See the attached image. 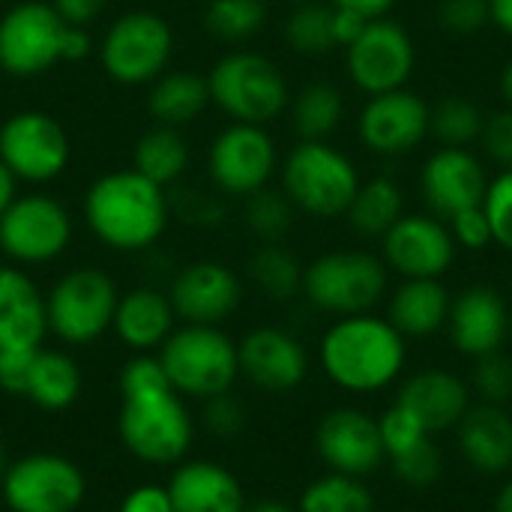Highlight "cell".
<instances>
[{
	"mask_svg": "<svg viewBox=\"0 0 512 512\" xmlns=\"http://www.w3.org/2000/svg\"><path fill=\"white\" fill-rule=\"evenodd\" d=\"M276 168V141L264 126L231 123L210 141L207 174L222 195L249 198L252 192L270 186Z\"/></svg>",
	"mask_w": 512,
	"mask_h": 512,
	"instance_id": "obj_13",
	"label": "cell"
},
{
	"mask_svg": "<svg viewBox=\"0 0 512 512\" xmlns=\"http://www.w3.org/2000/svg\"><path fill=\"white\" fill-rule=\"evenodd\" d=\"M204 426L213 435H222V438L237 435L246 426V408H243V402L231 390L222 393V396L207 399L204 402Z\"/></svg>",
	"mask_w": 512,
	"mask_h": 512,
	"instance_id": "obj_48",
	"label": "cell"
},
{
	"mask_svg": "<svg viewBox=\"0 0 512 512\" xmlns=\"http://www.w3.org/2000/svg\"><path fill=\"white\" fill-rule=\"evenodd\" d=\"M456 447L483 477H501L512 468V417L507 408L477 402L459 420Z\"/></svg>",
	"mask_w": 512,
	"mask_h": 512,
	"instance_id": "obj_26",
	"label": "cell"
},
{
	"mask_svg": "<svg viewBox=\"0 0 512 512\" xmlns=\"http://www.w3.org/2000/svg\"><path fill=\"white\" fill-rule=\"evenodd\" d=\"M450 303L453 297L441 279H402L390 294L387 321L405 339H429L447 327Z\"/></svg>",
	"mask_w": 512,
	"mask_h": 512,
	"instance_id": "obj_28",
	"label": "cell"
},
{
	"mask_svg": "<svg viewBox=\"0 0 512 512\" xmlns=\"http://www.w3.org/2000/svg\"><path fill=\"white\" fill-rule=\"evenodd\" d=\"M486 189L489 171L468 147H438L420 171L426 210L444 222L468 207H480Z\"/></svg>",
	"mask_w": 512,
	"mask_h": 512,
	"instance_id": "obj_20",
	"label": "cell"
},
{
	"mask_svg": "<svg viewBox=\"0 0 512 512\" xmlns=\"http://www.w3.org/2000/svg\"><path fill=\"white\" fill-rule=\"evenodd\" d=\"M294 204L282 189H258L246 198V225L261 243H282L294 225Z\"/></svg>",
	"mask_w": 512,
	"mask_h": 512,
	"instance_id": "obj_39",
	"label": "cell"
},
{
	"mask_svg": "<svg viewBox=\"0 0 512 512\" xmlns=\"http://www.w3.org/2000/svg\"><path fill=\"white\" fill-rule=\"evenodd\" d=\"M510 306L492 285H471L453 297L447 315V333L462 357H486L504 351L510 339Z\"/></svg>",
	"mask_w": 512,
	"mask_h": 512,
	"instance_id": "obj_22",
	"label": "cell"
},
{
	"mask_svg": "<svg viewBox=\"0 0 512 512\" xmlns=\"http://www.w3.org/2000/svg\"><path fill=\"white\" fill-rule=\"evenodd\" d=\"M0 495L9 512H78L87 498V480L60 453H30L6 465Z\"/></svg>",
	"mask_w": 512,
	"mask_h": 512,
	"instance_id": "obj_10",
	"label": "cell"
},
{
	"mask_svg": "<svg viewBox=\"0 0 512 512\" xmlns=\"http://www.w3.org/2000/svg\"><path fill=\"white\" fill-rule=\"evenodd\" d=\"M168 204H171V213H177L180 219L192 225H213L222 219V204L201 189H177L174 195L168 192Z\"/></svg>",
	"mask_w": 512,
	"mask_h": 512,
	"instance_id": "obj_49",
	"label": "cell"
},
{
	"mask_svg": "<svg viewBox=\"0 0 512 512\" xmlns=\"http://www.w3.org/2000/svg\"><path fill=\"white\" fill-rule=\"evenodd\" d=\"M297 512H375V495L366 480L327 471L300 492Z\"/></svg>",
	"mask_w": 512,
	"mask_h": 512,
	"instance_id": "obj_34",
	"label": "cell"
},
{
	"mask_svg": "<svg viewBox=\"0 0 512 512\" xmlns=\"http://www.w3.org/2000/svg\"><path fill=\"white\" fill-rule=\"evenodd\" d=\"M393 405H399L432 438L453 432L474 405L471 387L447 369H423L402 381Z\"/></svg>",
	"mask_w": 512,
	"mask_h": 512,
	"instance_id": "obj_23",
	"label": "cell"
},
{
	"mask_svg": "<svg viewBox=\"0 0 512 512\" xmlns=\"http://www.w3.org/2000/svg\"><path fill=\"white\" fill-rule=\"evenodd\" d=\"M33 354H36V348L33 351H0V390L3 393L24 396Z\"/></svg>",
	"mask_w": 512,
	"mask_h": 512,
	"instance_id": "obj_50",
	"label": "cell"
},
{
	"mask_svg": "<svg viewBox=\"0 0 512 512\" xmlns=\"http://www.w3.org/2000/svg\"><path fill=\"white\" fill-rule=\"evenodd\" d=\"M81 396V369L66 351H51V348H36L24 399L36 405L39 411H66L78 402Z\"/></svg>",
	"mask_w": 512,
	"mask_h": 512,
	"instance_id": "obj_29",
	"label": "cell"
},
{
	"mask_svg": "<svg viewBox=\"0 0 512 512\" xmlns=\"http://www.w3.org/2000/svg\"><path fill=\"white\" fill-rule=\"evenodd\" d=\"M315 450L327 471L360 480H366L387 462L378 417L351 405L333 408L321 417L315 429Z\"/></svg>",
	"mask_w": 512,
	"mask_h": 512,
	"instance_id": "obj_17",
	"label": "cell"
},
{
	"mask_svg": "<svg viewBox=\"0 0 512 512\" xmlns=\"http://www.w3.org/2000/svg\"><path fill=\"white\" fill-rule=\"evenodd\" d=\"M18 198V180H15V174L3 165V159H0V216L6 213V207L12 204Z\"/></svg>",
	"mask_w": 512,
	"mask_h": 512,
	"instance_id": "obj_56",
	"label": "cell"
},
{
	"mask_svg": "<svg viewBox=\"0 0 512 512\" xmlns=\"http://www.w3.org/2000/svg\"><path fill=\"white\" fill-rule=\"evenodd\" d=\"M492 512H512V480H507L498 495H495V504H492Z\"/></svg>",
	"mask_w": 512,
	"mask_h": 512,
	"instance_id": "obj_59",
	"label": "cell"
},
{
	"mask_svg": "<svg viewBox=\"0 0 512 512\" xmlns=\"http://www.w3.org/2000/svg\"><path fill=\"white\" fill-rule=\"evenodd\" d=\"M210 102L234 123H273L291 105L285 72L258 51H228L207 72Z\"/></svg>",
	"mask_w": 512,
	"mask_h": 512,
	"instance_id": "obj_5",
	"label": "cell"
},
{
	"mask_svg": "<svg viewBox=\"0 0 512 512\" xmlns=\"http://www.w3.org/2000/svg\"><path fill=\"white\" fill-rule=\"evenodd\" d=\"M387 462H390L393 474L411 489H429L444 474V456H441V447L435 444V438H426Z\"/></svg>",
	"mask_w": 512,
	"mask_h": 512,
	"instance_id": "obj_40",
	"label": "cell"
},
{
	"mask_svg": "<svg viewBox=\"0 0 512 512\" xmlns=\"http://www.w3.org/2000/svg\"><path fill=\"white\" fill-rule=\"evenodd\" d=\"M435 15L438 24L453 36H477L492 24L489 0H441Z\"/></svg>",
	"mask_w": 512,
	"mask_h": 512,
	"instance_id": "obj_43",
	"label": "cell"
},
{
	"mask_svg": "<svg viewBox=\"0 0 512 512\" xmlns=\"http://www.w3.org/2000/svg\"><path fill=\"white\" fill-rule=\"evenodd\" d=\"M45 336V294L21 267L0 264V351H33Z\"/></svg>",
	"mask_w": 512,
	"mask_h": 512,
	"instance_id": "obj_24",
	"label": "cell"
},
{
	"mask_svg": "<svg viewBox=\"0 0 512 512\" xmlns=\"http://www.w3.org/2000/svg\"><path fill=\"white\" fill-rule=\"evenodd\" d=\"M303 270L306 267L300 264V258L282 243H261V249L249 261L252 282L276 303L303 294Z\"/></svg>",
	"mask_w": 512,
	"mask_h": 512,
	"instance_id": "obj_35",
	"label": "cell"
},
{
	"mask_svg": "<svg viewBox=\"0 0 512 512\" xmlns=\"http://www.w3.org/2000/svg\"><path fill=\"white\" fill-rule=\"evenodd\" d=\"M6 465H9V456H6V444H3V438H0V477H3V471H6Z\"/></svg>",
	"mask_w": 512,
	"mask_h": 512,
	"instance_id": "obj_61",
	"label": "cell"
},
{
	"mask_svg": "<svg viewBox=\"0 0 512 512\" xmlns=\"http://www.w3.org/2000/svg\"><path fill=\"white\" fill-rule=\"evenodd\" d=\"M450 225L432 213H402L381 237V261L402 279H441L456 261Z\"/></svg>",
	"mask_w": 512,
	"mask_h": 512,
	"instance_id": "obj_16",
	"label": "cell"
},
{
	"mask_svg": "<svg viewBox=\"0 0 512 512\" xmlns=\"http://www.w3.org/2000/svg\"><path fill=\"white\" fill-rule=\"evenodd\" d=\"M240 375L267 393H291L309 375V354L303 342L282 327H255L240 345Z\"/></svg>",
	"mask_w": 512,
	"mask_h": 512,
	"instance_id": "obj_21",
	"label": "cell"
},
{
	"mask_svg": "<svg viewBox=\"0 0 512 512\" xmlns=\"http://www.w3.org/2000/svg\"><path fill=\"white\" fill-rule=\"evenodd\" d=\"M72 156L66 129L45 111H18L0 126V159L24 183L57 180Z\"/></svg>",
	"mask_w": 512,
	"mask_h": 512,
	"instance_id": "obj_14",
	"label": "cell"
},
{
	"mask_svg": "<svg viewBox=\"0 0 512 512\" xmlns=\"http://www.w3.org/2000/svg\"><path fill=\"white\" fill-rule=\"evenodd\" d=\"M168 384L183 399L207 402L228 393L240 378L237 342L210 324H183L156 351Z\"/></svg>",
	"mask_w": 512,
	"mask_h": 512,
	"instance_id": "obj_3",
	"label": "cell"
},
{
	"mask_svg": "<svg viewBox=\"0 0 512 512\" xmlns=\"http://www.w3.org/2000/svg\"><path fill=\"white\" fill-rule=\"evenodd\" d=\"M471 390L480 402L507 408L512 402V357L504 351L486 354L474 360Z\"/></svg>",
	"mask_w": 512,
	"mask_h": 512,
	"instance_id": "obj_41",
	"label": "cell"
},
{
	"mask_svg": "<svg viewBox=\"0 0 512 512\" xmlns=\"http://www.w3.org/2000/svg\"><path fill=\"white\" fill-rule=\"evenodd\" d=\"M174 327H177V315L165 291L132 288L120 294L111 330L132 354L159 351L162 342L174 333Z\"/></svg>",
	"mask_w": 512,
	"mask_h": 512,
	"instance_id": "obj_27",
	"label": "cell"
},
{
	"mask_svg": "<svg viewBox=\"0 0 512 512\" xmlns=\"http://www.w3.org/2000/svg\"><path fill=\"white\" fill-rule=\"evenodd\" d=\"M81 210L90 234L114 252H144L156 246L171 222L168 189L135 168L108 171L93 180Z\"/></svg>",
	"mask_w": 512,
	"mask_h": 512,
	"instance_id": "obj_1",
	"label": "cell"
},
{
	"mask_svg": "<svg viewBox=\"0 0 512 512\" xmlns=\"http://www.w3.org/2000/svg\"><path fill=\"white\" fill-rule=\"evenodd\" d=\"M483 210L492 225V240L512 252V168H501L486 189Z\"/></svg>",
	"mask_w": 512,
	"mask_h": 512,
	"instance_id": "obj_42",
	"label": "cell"
},
{
	"mask_svg": "<svg viewBox=\"0 0 512 512\" xmlns=\"http://www.w3.org/2000/svg\"><path fill=\"white\" fill-rule=\"evenodd\" d=\"M117 384H120V396H135V393H150V390L171 387L168 384V375H165V369H162V363H159L156 354H135L120 369Z\"/></svg>",
	"mask_w": 512,
	"mask_h": 512,
	"instance_id": "obj_45",
	"label": "cell"
},
{
	"mask_svg": "<svg viewBox=\"0 0 512 512\" xmlns=\"http://www.w3.org/2000/svg\"><path fill=\"white\" fill-rule=\"evenodd\" d=\"M417 63L411 33L393 18H372L357 42L345 48V66L357 90L366 96L390 93L408 84Z\"/></svg>",
	"mask_w": 512,
	"mask_h": 512,
	"instance_id": "obj_15",
	"label": "cell"
},
{
	"mask_svg": "<svg viewBox=\"0 0 512 512\" xmlns=\"http://www.w3.org/2000/svg\"><path fill=\"white\" fill-rule=\"evenodd\" d=\"M387 264L363 249H336L318 255L303 270L306 300L327 315L348 318L372 312L387 294Z\"/></svg>",
	"mask_w": 512,
	"mask_h": 512,
	"instance_id": "obj_7",
	"label": "cell"
},
{
	"mask_svg": "<svg viewBox=\"0 0 512 512\" xmlns=\"http://www.w3.org/2000/svg\"><path fill=\"white\" fill-rule=\"evenodd\" d=\"M324 375L345 393H378L396 384L408 363V339L381 315L336 318L321 336Z\"/></svg>",
	"mask_w": 512,
	"mask_h": 512,
	"instance_id": "obj_2",
	"label": "cell"
},
{
	"mask_svg": "<svg viewBox=\"0 0 512 512\" xmlns=\"http://www.w3.org/2000/svg\"><path fill=\"white\" fill-rule=\"evenodd\" d=\"M132 168L153 180L156 186H174L189 168V144L174 126H153L147 129L132 150Z\"/></svg>",
	"mask_w": 512,
	"mask_h": 512,
	"instance_id": "obj_31",
	"label": "cell"
},
{
	"mask_svg": "<svg viewBox=\"0 0 512 512\" xmlns=\"http://www.w3.org/2000/svg\"><path fill=\"white\" fill-rule=\"evenodd\" d=\"M177 321L219 327L243 303L240 276L222 261H192L177 270L168 288Z\"/></svg>",
	"mask_w": 512,
	"mask_h": 512,
	"instance_id": "obj_19",
	"label": "cell"
},
{
	"mask_svg": "<svg viewBox=\"0 0 512 512\" xmlns=\"http://www.w3.org/2000/svg\"><path fill=\"white\" fill-rule=\"evenodd\" d=\"M357 135L378 156H405L429 135V102L408 87L369 96L357 117Z\"/></svg>",
	"mask_w": 512,
	"mask_h": 512,
	"instance_id": "obj_18",
	"label": "cell"
},
{
	"mask_svg": "<svg viewBox=\"0 0 512 512\" xmlns=\"http://www.w3.org/2000/svg\"><path fill=\"white\" fill-rule=\"evenodd\" d=\"M72 243V216L51 195H18L0 216V252L21 264L36 267L60 258Z\"/></svg>",
	"mask_w": 512,
	"mask_h": 512,
	"instance_id": "obj_12",
	"label": "cell"
},
{
	"mask_svg": "<svg viewBox=\"0 0 512 512\" xmlns=\"http://www.w3.org/2000/svg\"><path fill=\"white\" fill-rule=\"evenodd\" d=\"M210 105V87L207 75L177 69V72H162L147 93V111L159 126H186L195 117L204 114Z\"/></svg>",
	"mask_w": 512,
	"mask_h": 512,
	"instance_id": "obj_30",
	"label": "cell"
},
{
	"mask_svg": "<svg viewBox=\"0 0 512 512\" xmlns=\"http://www.w3.org/2000/svg\"><path fill=\"white\" fill-rule=\"evenodd\" d=\"M402 213H405V198H402L399 183L387 174H378V177L360 183L345 216L360 237H378L381 240L399 222Z\"/></svg>",
	"mask_w": 512,
	"mask_h": 512,
	"instance_id": "obj_32",
	"label": "cell"
},
{
	"mask_svg": "<svg viewBox=\"0 0 512 512\" xmlns=\"http://www.w3.org/2000/svg\"><path fill=\"white\" fill-rule=\"evenodd\" d=\"M174 57L171 24L150 9H132L111 21L102 36L99 60L111 81L126 87L153 84Z\"/></svg>",
	"mask_w": 512,
	"mask_h": 512,
	"instance_id": "obj_9",
	"label": "cell"
},
{
	"mask_svg": "<svg viewBox=\"0 0 512 512\" xmlns=\"http://www.w3.org/2000/svg\"><path fill=\"white\" fill-rule=\"evenodd\" d=\"M345 117V96L330 81H312L291 96V123L300 141H327Z\"/></svg>",
	"mask_w": 512,
	"mask_h": 512,
	"instance_id": "obj_33",
	"label": "cell"
},
{
	"mask_svg": "<svg viewBox=\"0 0 512 512\" xmlns=\"http://www.w3.org/2000/svg\"><path fill=\"white\" fill-rule=\"evenodd\" d=\"M330 6L360 12L363 18L372 21V18H387V12L396 6V0H330Z\"/></svg>",
	"mask_w": 512,
	"mask_h": 512,
	"instance_id": "obj_54",
	"label": "cell"
},
{
	"mask_svg": "<svg viewBox=\"0 0 512 512\" xmlns=\"http://www.w3.org/2000/svg\"><path fill=\"white\" fill-rule=\"evenodd\" d=\"M69 24L48 0H24L0 18V69L12 78H36L63 60Z\"/></svg>",
	"mask_w": 512,
	"mask_h": 512,
	"instance_id": "obj_11",
	"label": "cell"
},
{
	"mask_svg": "<svg viewBox=\"0 0 512 512\" xmlns=\"http://www.w3.org/2000/svg\"><path fill=\"white\" fill-rule=\"evenodd\" d=\"M117 512H174V504H171V495L165 486L141 483L120 501Z\"/></svg>",
	"mask_w": 512,
	"mask_h": 512,
	"instance_id": "obj_51",
	"label": "cell"
},
{
	"mask_svg": "<svg viewBox=\"0 0 512 512\" xmlns=\"http://www.w3.org/2000/svg\"><path fill=\"white\" fill-rule=\"evenodd\" d=\"M105 3L108 0H51L54 12L72 27H87L90 21H96L102 15Z\"/></svg>",
	"mask_w": 512,
	"mask_h": 512,
	"instance_id": "obj_52",
	"label": "cell"
},
{
	"mask_svg": "<svg viewBox=\"0 0 512 512\" xmlns=\"http://www.w3.org/2000/svg\"><path fill=\"white\" fill-rule=\"evenodd\" d=\"M447 225H450V234H453V240H456L459 249L483 252V249H489L495 243L492 240V225H489V216H486L483 204L456 213Z\"/></svg>",
	"mask_w": 512,
	"mask_h": 512,
	"instance_id": "obj_46",
	"label": "cell"
},
{
	"mask_svg": "<svg viewBox=\"0 0 512 512\" xmlns=\"http://www.w3.org/2000/svg\"><path fill=\"white\" fill-rule=\"evenodd\" d=\"M246 512H297V507H291V504H285V501H276V498H264V501L249 504Z\"/></svg>",
	"mask_w": 512,
	"mask_h": 512,
	"instance_id": "obj_58",
	"label": "cell"
},
{
	"mask_svg": "<svg viewBox=\"0 0 512 512\" xmlns=\"http://www.w3.org/2000/svg\"><path fill=\"white\" fill-rule=\"evenodd\" d=\"M510 339H512V318H510Z\"/></svg>",
	"mask_w": 512,
	"mask_h": 512,
	"instance_id": "obj_62",
	"label": "cell"
},
{
	"mask_svg": "<svg viewBox=\"0 0 512 512\" xmlns=\"http://www.w3.org/2000/svg\"><path fill=\"white\" fill-rule=\"evenodd\" d=\"M282 36L291 51L303 57H321L336 48L333 39V6L330 3H300L282 24Z\"/></svg>",
	"mask_w": 512,
	"mask_h": 512,
	"instance_id": "obj_36",
	"label": "cell"
},
{
	"mask_svg": "<svg viewBox=\"0 0 512 512\" xmlns=\"http://www.w3.org/2000/svg\"><path fill=\"white\" fill-rule=\"evenodd\" d=\"M378 429H381V441H384L387 459H393V456L405 453L408 447H414V444L432 438V435L423 432L399 405H390V408L378 417Z\"/></svg>",
	"mask_w": 512,
	"mask_h": 512,
	"instance_id": "obj_44",
	"label": "cell"
},
{
	"mask_svg": "<svg viewBox=\"0 0 512 512\" xmlns=\"http://www.w3.org/2000/svg\"><path fill=\"white\" fill-rule=\"evenodd\" d=\"M267 21L264 0H210L204 9V27L210 36L222 42H246L252 39Z\"/></svg>",
	"mask_w": 512,
	"mask_h": 512,
	"instance_id": "obj_38",
	"label": "cell"
},
{
	"mask_svg": "<svg viewBox=\"0 0 512 512\" xmlns=\"http://www.w3.org/2000/svg\"><path fill=\"white\" fill-rule=\"evenodd\" d=\"M486 114L465 96H447L429 105V135L441 147H468L480 141Z\"/></svg>",
	"mask_w": 512,
	"mask_h": 512,
	"instance_id": "obj_37",
	"label": "cell"
},
{
	"mask_svg": "<svg viewBox=\"0 0 512 512\" xmlns=\"http://www.w3.org/2000/svg\"><path fill=\"white\" fill-rule=\"evenodd\" d=\"M117 300L120 291L105 270L75 267L63 273L45 294L48 333L72 348L90 345L111 330Z\"/></svg>",
	"mask_w": 512,
	"mask_h": 512,
	"instance_id": "obj_8",
	"label": "cell"
},
{
	"mask_svg": "<svg viewBox=\"0 0 512 512\" xmlns=\"http://www.w3.org/2000/svg\"><path fill=\"white\" fill-rule=\"evenodd\" d=\"M480 144H483L486 156L495 165L512 168V108H501V111L486 114Z\"/></svg>",
	"mask_w": 512,
	"mask_h": 512,
	"instance_id": "obj_47",
	"label": "cell"
},
{
	"mask_svg": "<svg viewBox=\"0 0 512 512\" xmlns=\"http://www.w3.org/2000/svg\"><path fill=\"white\" fill-rule=\"evenodd\" d=\"M117 435L123 447L144 465H180L195 438V420L186 399L171 390L120 396Z\"/></svg>",
	"mask_w": 512,
	"mask_h": 512,
	"instance_id": "obj_4",
	"label": "cell"
},
{
	"mask_svg": "<svg viewBox=\"0 0 512 512\" xmlns=\"http://www.w3.org/2000/svg\"><path fill=\"white\" fill-rule=\"evenodd\" d=\"M366 24H369V18H363L360 12L333 6V39H336V48H348L351 42H357L360 33L366 30Z\"/></svg>",
	"mask_w": 512,
	"mask_h": 512,
	"instance_id": "obj_53",
	"label": "cell"
},
{
	"mask_svg": "<svg viewBox=\"0 0 512 512\" xmlns=\"http://www.w3.org/2000/svg\"><path fill=\"white\" fill-rule=\"evenodd\" d=\"M90 48H93V42H90V33H87V27H72L69 24V30H66V42H63V60H84L87 54H90Z\"/></svg>",
	"mask_w": 512,
	"mask_h": 512,
	"instance_id": "obj_55",
	"label": "cell"
},
{
	"mask_svg": "<svg viewBox=\"0 0 512 512\" xmlns=\"http://www.w3.org/2000/svg\"><path fill=\"white\" fill-rule=\"evenodd\" d=\"M282 192L294 210L315 219H339L348 213L360 174L357 165L327 141H300L282 162Z\"/></svg>",
	"mask_w": 512,
	"mask_h": 512,
	"instance_id": "obj_6",
	"label": "cell"
},
{
	"mask_svg": "<svg viewBox=\"0 0 512 512\" xmlns=\"http://www.w3.org/2000/svg\"><path fill=\"white\" fill-rule=\"evenodd\" d=\"M492 6V24L512 36V0H489Z\"/></svg>",
	"mask_w": 512,
	"mask_h": 512,
	"instance_id": "obj_57",
	"label": "cell"
},
{
	"mask_svg": "<svg viewBox=\"0 0 512 512\" xmlns=\"http://www.w3.org/2000/svg\"><path fill=\"white\" fill-rule=\"evenodd\" d=\"M174 512H246V492L240 480L219 462H180L168 480Z\"/></svg>",
	"mask_w": 512,
	"mask_h": 512,
	"instance_id": "obj_25",
	"label": "cell"
},
{
	"mask_svg": "<svg viewBox=\"0 0 512 512\" xmlns=\"http://www.w3.org/2000/svg\"><path fill=\"white\" fill-rule=\"evenodd\" d=\"M501 96H504L507 108H512V60L504 66V72H501Z\"/></svg>",
	"mask_w": 512,
	"mask_h": 512,
	"instance_id": "obj_60",
	"label": "cell"
}]
</instances>
